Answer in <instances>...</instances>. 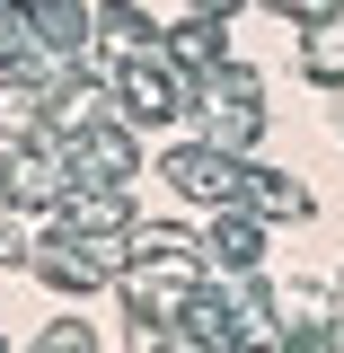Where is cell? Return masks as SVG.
I'll return each instance as SVG.
<instances>
[{
	"label": "cell",
	"instance_id": "6",
	"mask_svg": "<svg viewBox=\"0 0 344 353\" xmlns=\"http://www.w3.org/2000/svg\"><path fill=\"white\" fill-rule=\"evenodd\" d=\"M124 88H132V115H141V124H168V115H185V88H176V71H150V62H141Z\"/></svg>",
	"mask_w": 344,
	"mask_h": 353
},
{
	"label": "cell",
	"instance_id": "1",
	"mask_svg": "<svg viewBox=\"0 0 344 353\" xmlns=\"http://www.w3.org/2000/svg\"><path fill=\"white\" fill-rule=\"evenodd\" d=\"M159 176L185 203H247V159H230V150H176Z\"/></svg>",
	"mask_w": 344,
	"mask_h": 353
},
{
	"label": "cell",
	"instance_id": "9",
	"mask_svg": "<svg viewBox=\"0 0 344 353\" xmlns=\"http://www.w3.org/2000/svg\"><path fill=\"white\" fill-rule=\"evenodd\" d=\"M176 53H185V62H212V18H185V27H176Z\"/></svg>",
	"mask_w": 344,
	"mask_h": 353
},
{
	"label": "cell",
	"instance_id": "8",
	"mask_svg": "<svg viewBox=\"0 0 344 353\" xmlns=\"http://www.w3.org/2000/svg\"><path fill=\"white\" fill-rule=\"evenodd\" d=\"M309 80H344V18H327L309 36Z\"/></svg>",
	"mask_w": 344,
	"mask_h": 353
},
{
	"label": "cell",
	"instance_id": "4",
	"mask_svg": "<svg viewBox=\"0 0 344 353\" xmlns=\"http://www.w3.org/2000/svg\"><path fill=\"white\" fill-rule=\"evenodd\" d=\"M247 212H265V221H309L318 194L292 185V176H274V168H247Z\"/></svg>",
	"mask_w": 344,
	"mask_h": 353
},
{
	"label": "cell",
	"instance_id": "12",
	"mask_svg": "<svg viewBox=\"0 0 344 353\" xmlns=\"http://www.w3.org/2000/svg\"><path fill=\"white\" fill-rule=\"evenodd\" d=\"M336 292H344V283H336Z\"/></svg>",
	"mask_w": 344,
	"mask_h": 353
},
{
	"label": "cell",
	"instance_id": "7",
	"mask_svg": "<svg viewBox=\"0 0 344 353\" xmlns=\"http://www.w3.org/2000/svg\"><path fill=\"white\" fill-rule=\"evenodd\" d=\"M274 309H283L292 327H336V292H327V283H283Z\"/></svg>",
	"mask_w": 344,
	"mask_h": 353
},
{
	"label": "cell",
	"instance_id": "10",
	"mask_svg": "<svg viewBox=\"0 0 344 353\" xmlns=\"http://www.w3.org/2000/svg\"><path fill=\"white\" fill-rule=\"evenodd\" d=\"M36 353H97V345H88V327H53Z\"/></svg>",
	"mask_w": 344,
	"mask_h": 353
},
{
	"label": "cell",
	"instance_id": "2",
	"mask_svg": "<svg viewBox=\"0 0 344 353\" xmlns=\"http://www.w3.org/2000/svg\"><path fill=\"white\" fill-rule=\"evenodd\" d=\"M27 265H36L53 292H97V283L115 274V256H97V248H80V239H44Z\"/></svg>",
	"mask_w": 344,
	"mask_h": 353
},
{
	"label": "cell",
	"instance_id": "11",
	"mask_svg": "<svg viewBox=\"0 0 344 353\" xmlns=\"http://www.w3.org/2000/svg\"><path fill=\"white\" fill-rule=\"evenodd\" d=\"M18 248H27V239H18V221H0V256H18Z\"/></svg>",
	"mask_w": 344,
	"mask_h": 353
},
{
	"label": "cell",
	"instance_id": "5",
	"mask_svg": "<svg viewBox=\"0 0 344 353\" xmlns=\"http://www.w3.org/2000/svg\"><path fill=\"white\" fill-rule=\"evenodd\" d=\"M203 248H212V265L247 274V265L265 256V230H256V212H230V203H221V221H212V239H203Z\"/></svg>",
	"mask_w": 344,
	"mask_h": 353
},
{
	"label": "cell",
	"instance_id": "3",
	"mask_svg": "<svg viewBox=\"0 0 344 353\" xmlns=\"http://www.w3.org/2000/svg\"><path fill=\"white\" fill-rule=\"evenodd\" d=\"M53 194H62L53 159L27 150V141H0V203H53Z\"/></svg>",
	"mask_w": 344,
	"mask_h": 353
}]
</instances>
